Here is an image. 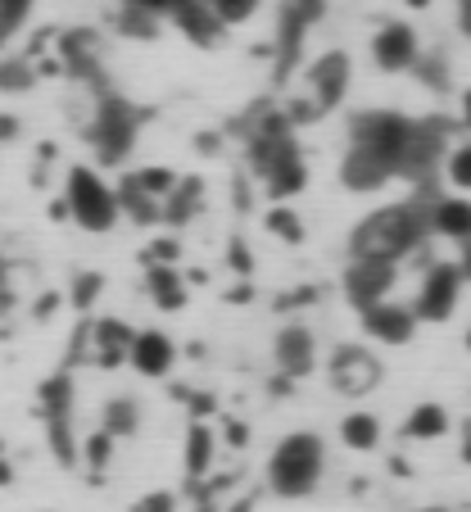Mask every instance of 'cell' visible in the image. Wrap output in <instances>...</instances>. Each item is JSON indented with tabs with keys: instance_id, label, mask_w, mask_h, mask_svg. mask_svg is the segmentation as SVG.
<instances>
[{
	"instance_id": "2",
	"label": "cell",
	"mask_w": 471,
	"mask_h": 512,
	"mask_svg": "<svg viewBox=\"0 0 471 512\" xmlns=\"http://www.w3.org/2000/svg\"><path fill=\"white\" fill-rule=\"evenodd\" d=\"M327 472V445L318 431H290L268 458V490L277 499H308Z\"/></svg>"
},
{
	"instance_id": "41",
	"label": "cell",
	"mask_w": 471,
	"mask_h": 512,
	"mask_svg": "<svg viewBox=\"0 0 471 512\" xmlns=\"http://www.w3.org/2000/svg\"><path fill=\"white\" fill-rule=\"evenodd\" d=\"M227 268L231 272H241V277H250L254 272V259H250V245L236 236V241H227Z\"/></svg>"
},
{
	"instance_id": "29",
	"label": "cell",
	"mask_w": 471,
	"mask_h": 512,
	"mask_svg": "<svg viewBox=\"0 0 471 512\" xmlns=\"http://www.w3.org/2000/svg\"><path fill=\"white\" fill-rule=\"evenodd\" d=\"M114 445L118 440L109 431H91L87 440H82V467H87L91 481H105L109 463H114Z\"/></svg>"
},
{
	"instance_id": "32",
	"label": "cell",
	"mask_w": 471,
	"mask_h": 512,
	"mask_svg": "<svg viewBox=\"0 0 471 512\" xmlns=\"http://www.w3.org/2000/svg\"><path fill=\"white\" fill-rule=\"evenodd\" d=\"M32 82H37V68H32V59H0V91H5V96L32 91Z\"/></svg>"
},
{
	"instance_id": "12",
	"label": "cell",
	"mask_w": 471,
	"mask_h": 512,
	"mask_svg": "<svg viewBox=\"0 0 471 512\" xmlns=\"http://www.w3.org/2000/svg\"><path fill=\"white\" fill-rule=\"evenodd\" d=\"M349 78H354V64H349L345 50H322V55L308 64V100H313L322 114H331V109L345 105Z\"/></svg>"
},
{
	"instance_id": "18",
	"label": "cell",
	"mask_w": 471,
	"mask_h": 512,
	"mask_svg": "<svg viewBox=\"0 0 471 512\" xmlns=\"http://www.w3.org/2000/svg\"><path fill=\"white\" fill-rule=\"evenodd\" d=\"M127 368H136L141 377H150V381H164L168 372L177 368V345L168 340V331H154V327H145V331H136V340H132V358H127Z\"/></svg>"
},
{
	"instance_id": "25",
	"label": "cell",
	"mask_w": 471,
	"mask_h": 512,
	"mask_svg": "<svg viewBox=\"0 0 471 512\" xmlns=\"http://www.w3.org/2000/svg\"><path fill=\"white\" fill-rule=\"evenodd\" d=\"M200 204H204V182L200 177H182V182L168 191V200H164V223L168 227H186L200 213Z\"/></svg>"
},
{
	"instance_id": "35",
	"label": "cell",
	"mask_w": 471,
	"mask_h": 512,
	"mask_svg": "<svg viewBox=\"0 0 471 512\" xmlns=\"http://www.w3.org/2000/svg\"><path fill=\"white\" fill-rule=\"evenodd\" d=\"M28 14H32V0H0V46L19 37Z\"/></svg>"
},
{
	"instance_id": "22",
	"label": "cell",
	"mask_w": 471,
	"mask_h": 512,
	"mask_svg": "<svg viewBox=\"0 0 471 512\" xmlns=\"http://www.w3.org/2000/svg\"><path fill=\"white\" fill-rule=\"evenodd\" d=\"M213 454H218V440H213V426L195 417V422L186 426V454H182L186 485H200V481H209V472H213Z\"/></svg>"
},
{
	"instance_id": "46",
	"label": "cell",
	"mask_w": 471,
	"mask_h": 512,
	"mask_svg": "<svg viewBox=\"0 0 471 512\" xmlns=\"http://www.w3.org/2000/svg\"><path fill=\"white\" fill-rule=\"evenodd\" d=\"M254 503H259V499H254V494H241V499H236V503H227V508H222V512H254Z\"/></svg>"
},
{
	"instance_id": "9",
	"label": "cell",
	"mask_w": 471,
	"mask_h": 512,
	"mask_svg": "<svg viewBox=\"0 0 471 512\" xmlns=\"http://www.w3.org/2000/svg\"><path fill=\"white\" fill-rule=\"evenodd\" d=\"M59 64H64L68 78L87 82L96 96H105V41L91 28H68L59 32Z\"/></svg>"
},
{
	"instance_id": "51",
	"label": "cell",
	"mask_w": 471,
	"mask_h": 512,
	"mask_svg": "<svg viewBox=\"0 0 471 512\" xmlns=\"http://www.w3.org/2000/svg\"><path fill=\"white\" fill-rule=\"evenodd\" d=\"M227 300H231V304H245V300H250V286H245V281H241V286H231Z\"/></svg>"
},
{
	"instance_id": "7",
	"label": "cell",
	"mask_w": 471,
	"mask_h": 512,
	"mask_svg": "<svg viewBox=\"0 0 471 512\" xmlns=\"http://www.w3.org/2000/svg\"><path fill=\"white\" fill-rule=\"evenodd\" d=\"M136 327H127L123 318H96L87 327H77L73 336V358H87L96 368H123L132 358Z\"/></svg>"
},
{
	"instance_id": "30",
	"label": "cell",
	"mask_w": 471,
	"mask_h": 512,
	"mask_svg": "<svg viewBox=\"0 0 471 512\" xmlns=\"http://www.w3.org/2000/svg\"><path fill=\"white\" fill-rule=\"evenodd\" d=\"M114 32H118V37H132V41H154L159 19H154V14H145V10H136V5H118Z\"/></svg>"
},
{
	"instance_id": "53",
	"label": "cell",
	"mask_w": 471,
	"mask_h": 512,
	"mask_svg": "<svg viewBox=\"0 0 471 512\" xmlns=\"http://www.w3.org/2000/svg\"><path fill=\"white\" fill-rule=\"evenodd\" d=\"M462 127H471V91H462Z\"/></svg>"
},
{
	"instance_id": "19",
	"label": "cell",
	"mask_w": 471,
	"mask_h": 512,
	"mask_svg": "<svg viewBox=\"0 0 471 512\" xmlns=\"http://www.w3.org/2000/svg\"><path fill=\"white\" fill-rule=\"evenodd\" d=\"M168 19H173L177 28L186 32V41H195V46H213V41L227 32V28H222V19L213 14L209 0H177Z\"/></svg>"
},
{
	"instance_id": "42",
	"label": "cell",
	"mask_w": 471,
	"mask_h": 512,
	"mask_svg": "<svg viewBox=\"0 0 471 512\" xmlns=\"http://www.w3.org/2000/svg\"><path fill=\"white\" fill-rule=\"evenodd\" d=\"M123 5H136V10L154 14V19H168V14H173V5H177V0H123Z\"/></svg>"
},
{
	"instance_id": "26",
	"label": "cell",
	"mask_w": 471,
	"mask_h": 512,
	"mask_svg": "<svg viewBox=\"0 0 471 512\" xmlns=\"http://www.w3.org/2000/svg\"><path fill=\"white\" fill-rule=\"evenodd\" d=\"M340 440H345V449H354V454H372V449L381 445V422H376V413H367V408L349 413L345 422H340Z\"/></svg>"
},
{
	"instance_id": "34",
	"label": "cell",
	"mask_w": 471,
	"mask_h": 512,
	"mask_svg": "<svg viewBox=\"0 0 471 512\" xmlns=\"http://www.w3.org/2000/svg\"><path fill=\"white\" fill-rule=\"evenodd\" d=\"M100 290H105V277H100V272H77L73 286H68V304H73L77 313H87L91 304L100 300Z\"/></svg>"
},
{
	"instance_id": "6",
	"label": "cell",
	"mask_w": 471,
	"mask_h": 512,
	"mask_svg": "<svg viewBox=\"0 0 471 512\" xmlns=\"http://www.w3.org/2000/svg\"><path fill=\"white\" fill-rule=\"evenodd\" d=\"M449 150H453V127L444 123V118H413L404 159H399V177H408L413 186L435 191V177H440Z\"/></svg>"
},
{
	"instance_id": "36",
	"label": "cell",
	"mask_w": 471,
	"mask_h": 512,
	"mask_svg": "<svg viewBox=\"0 0 471 512\" xmlns=\"http://www.w3.org/2000/svg\"><path fill=\"white\" fill-rule=\"evenodd\" d=\"M209 5L222 19V28H241V23H250L254 14H259L263 0H209Z\"/></svg>"
},
{
	"instance_id": "52",
	"label": "cell",
	"mask_w": 471,
	"mask_h": 512,
	"mask_svg": "<svg viewBox=\"0 0 471 512\" xmlns=\"http://www.w3.org/2000/svg\"><path fill=\"white\" fill-rule=\"evenodd\" d=\"M14 481V463L10 458H0V485H10Z\"/></svg>"
},
{
	"instance_id": "5",
	"label": "cell",
	"mask_w": 471,
	"mask_h": 512,
	"mask_svg": "<svg viewBox=\"0 0 471 512\" xmlns=\"http://www.w3.org/2000/svg\"><path fill=\"white\" fill-rule=\"evenodd\" d=\"M145 118L150 114H145L141 105H132L127 96H118V91L96 96V114H91V123H87V141L100 164H123V159L132 155L136 132H141Z\"/></svg>"
},
{
	"instance_id": "15",
	"label": "cell",
	"mask_w": 471,
	"mask_h": 512,
	"mask_svg": "<svg viewBox=\"0 0 471 512\" xmlns=\"http://www.w3.org/2000/svg\"><path fill=\"white\" fill-rule=\"evenodd\" d=\"M395 177H399V168L385 155H376V150H367V145L349 141L345 159H340V186H345V191L372 195V191H381V186H390Z\"/></svg>"
},
{
	"instance_id": "54",
	"label": "cell",
	"mask_w": 471,
	"mask_h": 512,
	"mask_svg": "<svg viewBox=\"0 0 471 512\" xmlns=\"http://www.w3.org/2000/svg\"><path fill=\"white\" fill-rule=\"evenodd\" d=\"M408 5H413V10H426V5H431V0H408Z\"/></svg>"
},
{
	"instance_id": "50",
	"label": "cell",
	"mask_w": 471,
	"mask_h": 512,
	"mask_svg": "<svg viewBox=\"0 0 471 512\" xmlns=\"http://www.w3.org/2000/svg\"><path fill=\"white\" fill-rule=\"evenodd\" d=\"M236 204H241V209H250V182H245V177L236 182Z\"/></svg>"
},
{
	"instance_id": "1",
	"label": "cell",
	"mask_w": 471,
	"mask_h": 512,
	"mask_svg": "<svg viewBox=\"0 0 471 512\" xmlns=\"http://www.w3.org/2000/svg\"><path fill=\"white\" fill-rule=\"evenodd\" d=\"M431 204L435 191L417 186L408 200L399 204H381L367 218H358L349 232V259H381V263H399L408 254H417L431 236Z\"/></svg>"
},
{
	"instance_id": "17",
	"label": "cell",
	"mask_w": 471,
	"mask_h": 512,
	"mask_svg": "<svg viewBox=\"0 0 471 512\" xmlns=\"http://www.w3.org/2000/svg\"><path fill=\"white\" fill-rule=\"evenodd\" d=\"M358 318H363L367 340H376V345H408V340L417 336V313H413V304L381 300V304H372V309H363Z\"/></svg>"
},
{
	"instance_id": "13",
	"label": "cell",
	"mask_w": 471,
	"mask_h": 512,
	"mask_svg": "<svg viewBox=\"0 0 471 512\" xmlns=\"http://www.w3.org/2000/svg\"><path fill=\"white\" fill-rule=\"evenodd\" d=\"M417 59H422V37H417L413 23L395 19V23H381L372 37V64L381 73H413Z\"/></svg>"
},
{
	"instance_id": "14",
	"label": "cell",
	"mask_w": 471,
	"mask_h": 512,
	"mask_svg": "<svg viewBox=\"0 0 471 512\" xmlns=\"http://www.w3.org/2000/svg\"><path fill=\"white\" fill-rule=\"evenodd\" d=\"M395 277H399V263H381V259H349L345 268V300L354 304L358 313L381 304L390 290H395Z\"/></svg>"
},
{
	"instance_id": "3",
	"label": "cell",
	"mask_w": 471,
	"mask_h": 512,
	"mask_svg": "<svg viewBox=\"0 0 471 512\" xmlns=\"http://www.w3.org/2000/svg\"><path fill=\"white\" fill-rule=\"evenodd\" d=\"M73 408H77V386L68 372H55V377L41 381L37 413H41V426H46V445L55 454V463L68 467V472L82 463V440H77V426H73Z\"/></svg>"
},
{
	"instance_id": "39",
	"label": "cell",
	"mask_w": 471,
	"mask_h": 512,
	"mask_svg": "<svg viewBox=\"0 0 471 512\" xmlns=\"http://www.w3.org/2000/svg\"><path fill=\"white\" fill-rule=\"evenodd\" d=\"M413 73H417V78H422L431 91H444V87H449V68H444V59H440V55H422V59H417Z\"/></svg>"
},
{
	"instance_id": "11",
	"label": "cell",
	"mask_w": 471,
	"mask_h": 512,
	"mask_svg": "<svg viewBox=\"0 0 471 512\" xmlns=\"http://www.w3.org/2000/svg\"><path fill=\"white\" fill-rule=\"evenodd\" d=\"M462 268L458 263H431L422 277V286H417V300H413V313L417 322H449L453 313H458V300H462Z\"/></svg>"
},
{
	"instance_id": "40",
	"label": "cell",
	"mask_w": 471,
	"mask_h": 512,
	"mask_svg": "<svg viewBox=\"0 0 471 512\" xmlns=\"http://www.w3.org/2000/svg\"><path fill=\"white\" fill-rule=\"evenodd\" d=\"M127 512H177V494L173 490H150V494H141Z\"/></svg>"
},
{
	"instance_id": "38",
	"label": "cell",
	"mask_w": 471,
	"mask_h": 512,
	"mask_svg": "<svg viewBox=\"0 0 471 512\" xmlns=\"http://www.w3.org/2000/svg\"><path fill=\"white\" fill-rule=\"evenodd\" d=\"M177 259H182V241H177V236H159V241H150L145 254H141L145 268H150V263H168V268H177Z\"/></svg>"
},
{
	"instance_id": "47",
	"label": "cell",
	"mask_w": 471,
	"mask_h": 512,
	"mask_svg": "<svg viewBox=\"0 0 471 512\" xmlns=\"http://www.w3.org/2000/svg\"><path fill=\"white\" fill-rule=\"evenodd\" d=\"M0 309H10V277H5V259H0Z\"/></svg>"
},
{
	"instance_id": "10",
	"label": "cell",
	"mask_w": 471,
	"mask_h": 512,
	"mask_svg": "<svg viewBox=\"0 0 471 512\" xmlns=\"http://www.w3.org/2000/svg\"><path fill=\"white\" fill-rule=\"evenodd\" d=\"M327 377H331V386H336L340 395L363 399L367 390L381 386L385 363L367 345H336L331 349V358H327Z\"/></svg>"
},
{
	"instance_id": "27",
	"label": "cell",
	"mask_w": 471,
	"mask_h": 512,
	"mask_svg": "<svg viewBox=\"0 0 471 512\" xmlns=\"http://www.w3.org/2000/svg\"><path fill=\"white\" fill-rule=\"evenodd\" d=\"M100 431H109L114 440H127V435L141 431V404H136L132 395H118L105 404V413H100Z\"/></svg>"
},
{
	"instance_id": "31",
	"label": "cell",
	"mask_w": 471,
	"mask_h": 512,
	"mask_svg": "<svg viewBox=\"0 0 471 512\" xmlns=\"http://www.w3.org/2000/svg\"><path fill=\"white\" fill-rule=\"evenodd\" d=\"M263 227H268L277 241H286V245H299V241H304V223H299V213L290 209V204H272L268 218H263Z\"/></svg>"
},
{
	"instance_id": "56",
	"label": "cell",
	"mask_w": 471,
	"mask_h": 512,
	"mask_svg": "<svg viewBox=\"0 0 471 512\" xmlns=\"http://www.w3.org/2000/svg\"><path fill=\"white\" fill-rule=\"evenodd\" d=\"M467 349H471V331H467Z\"/></svg>"
},
{
	"instance_id": "16",
	"label": "cell",
	"mask_w": 471,
	"mask_h": 512,
	"mask_svg": "<svg viewBox=\"0 0 471 512\" xmlns=\"http://www.w3.org/2000/svg\"><path fill=\"white\" fill-rule=\"evenodd\" d=\"M272 358H277L281 377H290V381L308 377V372L318 368V336L304 322H286L277 331V340H272Z\"/></svg>"
},
{
	"instance_id": "23",
	"label": "cell",
	"mask_w": 471,
	"mask_h": 512,
	"mask_svg": "<svg viewBox=\"0 0 471 512\" xmlns=\"http://www.w3.org/2000/svg\"><path fill=\"white\" fill-rule=\"evenodd\" d=\"M304 186H308V164H304V150H295V155H286L277 168H272L268 177H263V191H268L277 204L295 200V195L304 191Z\"/></svg>"
},
{
	"instance_id": "8",
	"label": "cell",
	"mask_w": 471,
	"mask_h": 512,
	"mask_svg": "<svg viewBox=\"0 0 471 512\" xmlns=\"http://www.w3.org/2000/svg\"><path fill=\"white\" fill-rule=\"evenodd\" d=\"M408 132H413V118L395 114V109H363V114L349 118V141L385 155L395 168H399V159H404Z\"/></svg>"
},
{
	"instance_id": "20",
	"label": "cell",
	"mask_w": 471,
	"mask_h": 512,
	"mask_svg": "<svg viewBox=\"0 0 471 512\" xmlns=\"http://www.w3.org/2000/svg\"><path fill=\"white\" fill-rule=\"evenodd\" d=\"M431 236L440 241H471V200L467 195H435L431 204Z\"/></svg>"
},
{
	"instance_id": "33",
	"label": "cell",
	"mask_w": 471,
	"mask_h": 512,
	"mask_svg": "<svg viewBox=\"0 0 471 512\" xmlns=\"http://www.w3.org/2000/svg\"><path fill=\"white\" fill-rule=\"evenodd\" d=\"M132 177L136 186H141V191H150L154 200H168V191H173L177 182H182V177L173 173V168H164V164H154V168H136V173H127Z\"/></svg>"
},
{
	"instance_id": "28",
	"label": "cell",
	"mask_w": 471,
	"mask_h": 512,
	"mask_svg": "<svg viewBox=\"0 0 471 512\" xmlns=\"http://www.w3.org/2000/svg\"><path fill=\"white\" fill-rule=\"evenodd\" d=\"M444 431H449V413H444L440 404H417L404 422L408 440H440Z\"/></svg>"
},
{
	"instance_id": "43",
	"label": "cell",
	"mask_w": 471,
	"mask_h": 512,
	"mask_svg": "<svg viewBox=\"0 0 471 512\" xmlns=\"http://www.w3.org/2000/svg\"><path fill=\"white\" fill-rule=\"evenodd\" d=\"M14 136H19V118L0 114V141H14Z\"/></svg>"
},
{
	"instance_id": "45",
	"label": "cell",
	"mask_w": 471,
	"mask_h": 512,
	"mask_svg": "<svg viewBox=\"0 0 471 512\" xmlns=\"http://www.w3.org/2000/svg\"><path fill=\"white\" fill-rule=\"evenodd\" d=\"M227 445H231V449L245 445V426H241V422H227Z\"/></svg>"
},
{
	"instance_id": "48",
	"label": "cell",
	"mask_w": 471,
	"mask_h": 512,
	"mask_svg": "<svg viewBox=\"0 0 471 512\" xmlns=\"http://www.w3.org/2000/svg\"><path fill=\"white\" fill-rule=\"evenodd\" d=\"M55 309H59V295H46V300H37V318H50Z\"/></svg>"
},
{
	"instance_id": "21",
	"label": "cell",
	"mask_w": 471,
	"mask_h": 512,
	"mask_svg": "<svg viewBox=\"0 0 471 512\" xmlns=\"http://www.w3.org/2000/svg\"><path fill=\"white\" fill-rule=\"evenodd\" d=\"M145 290H150L154 309H164V313H182L186 300H191L186 277L177 268H168V263H150V268H145Z\"/></svg>"
},
{
	"instance_id": "49",
	"label": "cell",
	"mask_w": 471,
	"mask_h": 512,
	"mask_svg": "<svg viewBox=\"0 0 471 512\" xmlns=\"http://www.w3.org/2000/svg\"><path fill=\"white\" fill-rule=\"evenodd\" d=\"M458 268H462V277L471 281V241H462V254H458Z\"/></svg>"
},
{
	"instance_id": "37",
	"label": "cell",
	"mask_w": 471,
	"mask_h": 512,
	"mask_svg": "<svg viewBox=\"0 0 471 512\" xmlns=\"http://www.w3.org/2000/svg\"><path fill=\"white\" fill-rule=\"evenodd\" d=\"M444 173H449V182L458 186V191H471V141L453 145L449 159H444Z\"/></svg>"
},
{
	"instance_id": "24",
	"label": "cell",
	"mask_w": 471,
	"mask_h": 512,
	"mask_svg": "<svg viewBox=\"0 0 471 512\" xmlns=\"http://www.w3.org/2000/svg\"><path fill=\"white\" fill-rule=\"evenodd\" d=\"M118 209H123V218H127V223H136V227L164 223V200H154L150 191H141L132 177H123V182H118Z\"/></svg>"
},
{
	"instance_id": "55",
	"label": "cell",
	"mask_w": 471,
	"mask_h": 512,
	"mask_svg": "<svg viewBox=\"0 0 471 512\" xmlns=\"http://www.w3.org/2000/svg\"><path fill=\"white\" fill-rule=\"evenodd\" d=\"M413 512H453V508H413Z\"/></svg>"
},
{
	"instance_id": "4",
	"label": "cell",
	"mask_w": 471,
	"mask_h": 512,
	"mask_svg": "<svg viewBox=\"0 0 471 512\" xmlns=\"http://www.w3.org/2000/svg\"><path fill=\"white\" fill-rule=\"evenodd\" d=\"M64 204H68V218H73L82 232L100 236V232H114L123 209H118V186H109L100 177V168L77 164L64 173Z\"/></svg>"
},
{
	"instance_id": "44",
	"label": "cell",
	"mask_w": 471,
	"mask_h": 512,
	"mask_svg": "<svg viewBox=\"0 0 471 512\" xmlns=\"http://www.w3.org/2000/svg\"><path fill=\"white\" fill-rule=\"evenodd\" d=\"M458 28L462 37H471V0H458Z\"/></svg>"
}]
</instances>
